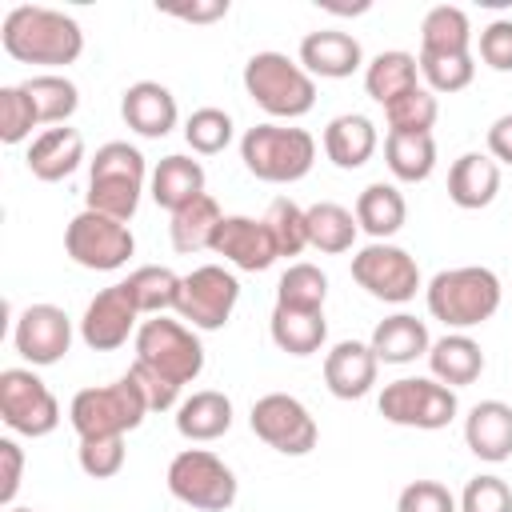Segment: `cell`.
I'll return each instance as SVG.
<instances>
[{
  "label": "cell",
  "instance_id": "4fadbf2b",
  "mask_svg": "<svg viewBox=\"0 0 512 512\" xmlns=\"http://www.w3.org/2000/svg\"><path fill=\"white\" fill-rule=\"evenodd\" d=\"M240 300V280L224 264H200L180 280L176 316L196 332H220Z\"/></svg>",
  "mask_w": 512,
  "mask_h": 512
},
{
  "label": "cell",
  "instance_id": "e0dca14e",
  "mask_svg": "<svg viewBox=\"0 0 512 512\" xmlns=\"http://www.w3.org/2000/svg\"><path fill=\"white\" fill-rule=\"evenodd\" d=\"M212 256H224L232 268L240 272H264L280 260V248L268 232L264 220H252V216H224L216 224V236H212Z\"/></svg>",
  "mask_w": 512,
  "mask_h": 512
},
{
  "label": "cell",
  "instance_id": "ab89813d",
  "mask_svg": "<svg viewBox=\"0 0 512 512\" xmlns=\"http://www.w3.org/2000/svg\"><path fill=\"white\" fill-rule=\"evenodd\" d=\"M232 136H236V124H232V116L224 112V108H196L188 120H184V140H188V148L196 152V156H216V152H224L228 144H232Z\"/></svg>",
  "mask_w": 512,
  "mask_h": 512
},
{
  "label": "cell",
  "instance_id": "f1b7e54d",
  "mask_svg": "<svg viewBox=\"0 0 512 512\" xmlns=\"http://www.w3.org/2000/svg\"><path fill=\"white\" fill-rule=\"evenodd\" d=\"M428 368H432V380H440L448 388H464V384L480 380V372H484V348L468 332H444L428 348Z\"/></svg>",
  "mask_w": 512,
  "mask_h": 512
},
{
  "label": "cell",
  "instance_id": "8d00e7d4",
  "mask_svg": "<svg viewBox=\"0 0 512 512\" xmlns=\"http://www.w3.org/2000/svg\"><path fill=\"white\" fill-rule=\"evenodd\" d=\"M24 92L32 96V104L40 112V124H52V128L68 124L76 116V108H80V88L68 76H60V72H36V76H28L24 80Z\"/></svg>",
  "mask_w": 512,
  "mask_h": 512
},
{
  "label": "cell",
  "instance_id": "b9f144b4",
  "mask_svg": "<svg viewBox=\"0 0 512 512\" xmlns=\"http://www.w3.org/2000/svg\"><path fill=\"white\" fill-rule=\"evenodd\" d=\"M416 64H420V80H424V88L428 92H436V96H452V92H464L468 84H472V76H476V60H472V52L468 56H424V52H416Z\"/></svg>",
  "mask_w": 512,
  "mask_h": 512
},
{
  "label": "cell",
  "instance_id": "74e56055",
  "mask_svg": "<svg viewBox=\"0 0 512 512\" xmlns=\"http://www.w3.org/2000/svg\"><path fill=\"white\" fill-rule=\"evenodd\" d=\"M324 300H328V276L316 264L296 260L280 272L276 304H284V308H324Z\"/></svg>",
  "mask_w": 512,
  "mask_h": 512
},
{
  "label": "cell",
  "instance_id": "8992f818",
  "mask_svg": "<svg viewBox=\"0 0 512 512\" xmlns=\"http://www.w3.org/2000/svg\"><path fill=\"white\" fill-rule=\"evenodd\" d=\"M144 416H148V404H144V396H140V388L132 384L128 372L112 384L80 388L68 404V424L80 440H88V436H124V432L140 428Z\"/></svg>",
  "mask_w": 512,
  "mask_h": 512
},
{
  "label": "cell",
  "instance_id": "9a60e30c",
  "mask_svg": "<svg viewBox=\"0 0 512 512\" xmlns=\"http://www.w3.org/2000/svg\"><path fill=\"white\" fill-rule=\"evenodd\" d=\"M12 348L32 364L48 368L60 364L72 348V320L56 304H28L12 324Z\"/></svg>",
  "mask_w": 512,
  "mask_h": 512
},
{
  "label": "cell",
  "instance_id": "836d02e7",
  "mask_svg": "<svg viewBox=\"0 0 512 512\" xmlns=\"http://www.w3.org/2000/svg\"><path fill=\"white\" fill-rule=\"evenodd\" d=\"M224 220L216 196H196L192 204H184L180 212H172V224H168V240L180 256H192V252H204L212 248V236H216V224Z\"/></svg>",
  "mask_w": 512,
  "mask_h": 512
},
{
  "label": "cell",
  "instance_id": "4316f807",
  "mask_svg": "<svg viewBox=\"0 0 512 512\" xmlns=\"http://www.w3.org/2000/svg\"><path fill=\"white\" fill-rule=\"evenodd\" d=\"M268 336L288 356H312L328 340L324 308H284V304H276L272 320H268Z\"/></svg>",
  "mask_w": 512,
  "mask_h": 512
},
{
  "label": "cell",
  "instance_id": "5bb4252c",
  "mask_svg": "<svg viewBox=\"0 0 512 512\" xmlns=\"http://www.w3.org/2000/svg\"><path fill=\"white\" fill-rule=\"evenodd\" d=\"M248 428L256 432V440H264L280 456H308L320 440L316 416L304 408V400H296L288 392L260 396L248 412Z\"/></svg>",
  "mask_w": 512,
  "mask_h": 512
},
{
  "label": "cell",
  "instance_id": "60d3db41",
  "mask_svg": "<svg viewBox=\"0 0 512 512\" xmlns=\"http://www.w3.org/2000/svg\"><path fill=\"white\" fill-rule=\"evenodd\" d=\"M264 224H268L280 256H300L308 248V216H304V208L296 200L276 196L268 204V212H264Z\"/></svg>",
  "mask_w": 512,
  "mask_h": 512
},
{
  "label": "cell",
  "instance_id": "f5cc1de1",
  "mask_svg": "<svg viewBox=\"0 0 512 512\" xmlns=\"http://www.w3.org/2000/svg\"><path fill=\"white\" fill-rule=\"evenodd\" d=\"M4 512H36V508H16V504H12V508H4Z\"/></svg>",
  "mask_w": 512,
  "mask_h": 512
},
{
  "label": "cell",
  "instance_id": "c3c4849f",
  "mask_svg": "<svg viewBox=\"0 0 512 512\" xmlns=\"http://www.w3.org/2000/svg\"><path fill=\"white\" fill-rule=\"evenodd\" d=\"M480 60L492 72H512V20H492L480 28Z\"/></svg>",
  "mask_w": 512,
  "mask_h": 512
},
{
  "label": "cell",
  "instance_id": "d6986e66",
  "mask_svg": "<svg viewBox=\"0 0 512 512\" xmlns=\"http://www.w3.org/2000/svg\"><path fill=\"white\" fill-rule=\"evenodd\" d=\"M120 116L124 124L144 136V140H164L176 120H180V108H176V96L160 84V80H136L124 88L120 96Z\"/></svg>",
  "mask_w": 512,
  "mask_h": 512
},
{
  "label": "cell",
  "instance_id": "1f68e13d",
  "mask_svg": "<svg viewBox=\"0 0 512 512\" xmlns=\"http://www.w3.org/2000/svg\"><path fill=\"white\" fill-rule=\"evenodd\" d=\"M420 52L424 56H468L472 52V20L456 4H436L420 20Z\"/></svg>",
  "mask_w": 512,
  "mask_h": 512
},
{
  "label": "cell",
  "instance_id": "816d5d0a",
  "mask_svg": "<svg viewBox=\"0 0 512 512\" xmlns=\"http://www.w3.org/2000/svg\"><path fill=\"white\" fill-rule=\"evenodd\" d=\"M168 16H176V20H188V24H212V20H220V16H228V0H208V4H172V8H164Z\"/></svg>",
  "mask_w": 512,
  "mask_h": 512
},
{
  "label": "cell",
  "instance_id": "7bdbcfd3",
  "mask_svg": "<svg viewBox=\"0 0 512 512\" xmlns=\"http://www.w3.org/2000/svg\"><path fill=\"white\" fill-rule=\"evenodd\" d=\"M36 124H40V112H36L32 96L24 92V84H4L0 88V140L24 144Z\"/></svg>",
  "mask_w": 512,
  "mask_h": 512
},
{
  "label": "cell",
  "instance_id": "e575fe53",
  "mask_svg": "<svg viewBox=\"0 0 512 512\" xmlns=\"http://www.w3.org/2000/svg\"><path fill=\"white\" fill-rule=\"evenodd\" d=\"M304 216H308V248H316L324 256H340L356 244L360 224H356L352 208H344L336 200H320V204L304 208Z\"/></svg>",
  "mask_w": 512,
  "mask_h": 512
},
{
  "label": "cell",
  "instance_id": "cb8c5ba5",
  "mask_svg": "<svg viewBox=\"0 0 512 512\" xmlns=\"http://www.w3.org/2000/svg\"><path fill=\"white\" fill-rule=\"evenodd\" d=\"M380 136H376V124L364 116V112H344V116H332L328 128H324V156L352 172V168H364L376 152Z\"/></svg>",
  "mask_w": 512,
  "mask_h": 512
},
{
  "label": "cell",
  "instance_id": "83f0119b",
  "mask_svg": "<svg viewBox=\"0 0 512 512\" xmlns=\"http://www.w3.org/2000/svg\"><path fill=\"white\" fill-rule=\"evenodd\" d=\"M368 344L380 364H412L416 356H428L432 336H428V324L416 320L412 312H392L372 328Z\"/></svg>",
  "mask_w": 512,
  "mask_h": 512
},
{
  "label": "cell",
  "instance_id": "ac0fdd59",
  "mask_svg": "<svg viewBox=\"0 0 512 512\" xmlns=\"http://www.w3.org/2000/svg\"><path fill=\"white\" fill-rule=\"evenodd\" d=\"M300 68L316 80H348L352 72L364 68V48L352 32H340V28H316L300 40V52H296Z\"/></svg>",
  "mask_w": 512,
  "mask_h": 512
},
{
  "label": "cell",
  "instance_id": "ee69618b",
  "mask_svg": "<svg viewBox=\"0 0 512 512\" xmlns=\"http://www.w3.org/2000/svg\"><path fill=\"white\" fill-rule=\"evenodd\" d=\"M124 456H128L124 452V436H88L76 448L80 472L92 476V480H112L124 468Z\"/></svg>",
  "mask_w": 512,
  "mask_h": 512
},
{
  "label": "cell",
  "instance_id": "44dd1931",
  "mask_svg": "<svg viewBox=\"0 0 512 512\" xmlns=\"http://www.w3.org/2000/svg\"><path fill=\"white\" fill-rule=\"evenodd\" d=\"M464 444L484 464H504L512 456V404L480 400L464 416Z\"/></svg>",
  "mask_w": 512,
  "mask_h": 512
},
{
  "label": "cell",
  "instance_id": "7dc6e473",
  "mask_svg": "<svg viewBox=\"0 0 512 512\" xmlns=\"http://www.w3.org/2000/svg\"><path fill=\"white\" fill-rule=\"evenodd\" d=\"M128 376H132V384L140 388V396H144L148 412H168V408H176V404H180V384L164 380L160 372L144 368L140 360H132V364H128Z\"/></svg>",
  "mask_w": 512,
  "mask_h": 512
},
{
  "label": "cell",
  "instance_id": "ba28073f",
  "mask_svg": "<svg viewBox=\"0 0 512 512\" xmlns=\"http://www.w3.org/2000/svg\"><path fill=\"white\" fill-rule=\"evenodd\" d=\"M168 492L196 512H228L236 504V472L208 448H184L168 460Z\"/></svg>",
  "mask_w": 512,
  "mask_h": 512
},
{
  "label": "cell",
  "instance_id": "9c48e42d",
  "mask_svg": "<svg viewBox=\"0 0 512 512\" xmlns=\"http://www.w3.org/2000/svg\"><path fill=\"white\" fill-rule=\"evenodd\" d=\"M376 408H380V416L388 424L440 432V428H448L456 420L460 400H456V388H448V384H440L432 376H400V380L384 384Z\"/></svg>",
  "mask_w": 512,
  "mask_h": 512
},
{
  "label": "cell",
  "instance_id": "f546056e",
  "mask_svg": "<svg viewBox=\"0 0 512 512\" xmlns=\"http://www.w3.org/2000/svg\"><path fill=\"white\" fill-rule=\"evenodd\" d=\"M412 88H420V64L412 52L404 48H388V52H376L368 64H364V92L388 108L392 100L408 96Z\"/></svg>",
  "mask_w": 512,
  "mask_h": 512
},
{
  "label": "cell",
  "instance_id": "681fc988",
  "mask_svg": "<svg viewBox=\"0 0 512 512\" xmlns=\"http://www.w3.org/2000/svg\"><path fill=\"white\" fill-rule=\"evenodd\" d=\"M20 476H24V448L12 436H4L0 440V504L4 508H12L20 492Z\"/></svg>",
  "mask_w": 512,
  "mask_h": 512
},
{
  "label": "cell",
  "instance_id": "f6af8a7d",
  "mask_svg": "<svg viewBox=\"0 0 512 512\" xmlns=\"http://www.w3.org/2000/svg\"><path fill=\"white\" fill-rule=\"evenodd\" d=\"M460 512H512V488L504 476H472L460 492Z\"/></svg>",
  "mask_w": 512,
  "mask_h": 512
},
{
  "label": "cell",
  "instance_id": "f35d334b",
  "mask_svg": "<svg viewBox=\"0 0 512 512\" xmlns=\"http://www.w3.org/2000/svg\"><path fill=\"white\" fill-rule=\"evenodd\" d=\"M384 116H388V132L428 136V132L436 128V120H440V100H436V92H428V88L420 84V88H412L408 96L392 100V104L384 108Z\"/></svg>",
  "mask_w": 512,
  "mask_h": 512
},
{
  "label": "cell",
  "instance_id": "52a82bcc",
  "mask_svg": "<svg viewBox=\"0 0 512 512\" xmlns=\"http://www.w3.org/2000/svg\"><path fill=\"white\" fill-rule=\"evenodd\" d=\"M132 340H136V360L180 388L204 372V344H200L196 328H188L184 320L148 316V320H140Z\"/></svg>",
  "mask_w": 512,
  "mask_h": 512
},
{
  "label": "cell",
  "instance_id": "4dcf8cb0",
  "mask_svg": "<svg viewBox=\"0 0 512 512\" xmlns=\"http://www.w3.org/2000/svg\"><path fill=\"white\" fill-rule=\"evenodd\" d=\"M356 224H360V232H368L372 240H388V236H396L400 228H404V220H408V200H404V192L396 188V184H388V180H372L360 196H356Z\"/></svg>",
  "mask_w": 512,
  "mask_h": 512
},
{
  "label": "cell",
  "instance_id": "3957f363",
  "mask_svg": "<svg viewBox=\"0 0 512 512\" xmlns=\"http://www.w3.org/2000/svg\"><path fill=\"white\" fill-rule=\"evenodd\" d=\"M144 180H152L148 160L136 144L128 140H108L96 148L88 160V188H84V208L104 212L112 220H132L140 208Z\"/></svg>",
  "mask_w": 512,
  "mask_h": 512
},
{
  "label": "cell",
  "instance_id": "6da1fadb",
  "mask_svg": "<svg viewBox=\"0 0 512 512\" xmlns=\"http://www.w3.org/2000/svg\"><path fill=\"white\" fill-rule=\"evenodd\" d=\"M0 44L16 64H44V68H64L76 64L84 52V32L80 24L44 4H16L8 8L0 24Z\"/></svg>",
  "mask_w": 512,
  "mask_h": 512
},
{
  "label": "cell",
  "instance_id": "bcb514c9",
  "mask_svg": "<svg viewBox=\"0 0 512 512\" xmlns=\"http://www.w3.org/2000/svg\"><path fill=\"white\" fill-rule=\"evenodd\" d=\"M396 512H460V500L440 480H412L400 488Z\"/></svg>",
  "mask_w": 512,
  "mask_h": 512
},
{
  "label": "cell",
  "instance_id": "5b68a950",
  "mask_svg": "<svg viewBox=\"0 0 512 512\" xmlns=\"http://www.w3.org/2000/svg\"><path fill=\"white\" fill-rule=\"evenodd\" d=\"M240 160L264 184H296L316 164V140L308 128L264 120L240 136Z\"/></svg>",
  "mask_w": 512,
  "mask_h": 512
},
{
  "label": "cell",
  "instance_id": "7a4b0ae2",
  "mask_svg": "<svg viewBox=\"0 0 512 512\" xmlns=\"http://www.w3.org/2000/svg\"><path fill=\"white\" fill-rule=\"evenodd\" d=\"M504 300L500 276L484 264H460V268H444L428 280L424 288V304L428 316L440 320L448 332H468L484 320L496 316Z\"/></svg>",
  "mask_w": 512,
  "mask_h": 512
},
{
  "label": "cell",
  "instance_id": "603a6c76",
  "mask_svg": "<svg viewBox=\"0 0 512 512\" xmlns=\"http://www.w3.org/2000/svg\"><path fill=\"white\" fill-rule=\"evenodd\" d=\"M500 192V164L488 152H464L448 168V200L464 212H480Z\"/></svg>",
  "mask_w": 512,
  "mask_h": 512
},
{
  "label": "cell",
  "instance_id": "ffe728a7",
  "mask_svg": "<svg viewBox=\"0 0 512 512\" xmlns=\"http://www.w3.org/2000/svg\"><path fill=\"white\" fill-rule=\"evenodd\" d=\"M380 360L364 340H340L324 352V384L336 400H360L376 388Z\"/></svg>",
  "mask_w": 512,
  "mask_h": 512
},
{
  "label": "cell",
  "instance_id": "2e32d148",
  "mask_svg": "<svg viewBox=\"0 0 512 512\" xmlns=\"http://www.w3.org/2000/svg\"><path fill=\"white\" fill-rule=\"evenodd\" d=\"M140 312L136 304L128 300L124 284H112V288H100L84 316H80V340L92 348V352H116L120 344H128V336H136V324Z\"/></svg>",
  "mask_w": 512,
  "mask_h": 512
},
{
  "label": "cell",
  "instance_id": "8fae6325",
  "mask_svg": "<svg viewBox=\"0 0 512 512\" xmlns=\"http://www.w3.org/2000/svg\"><path fill=\"white\" fill-rule=\"evenodd\" d=\"M0 420L8 432L40 440L60 428V400L32 368H4L0 372Z\"/></svg>",
  "mask_w": 512,
  "mask_h": 512
},
{
  "label": "cell",
  "instance_id": "7c38bea8",
  "mask_svg": "<svg viewBox=\"0 0 512 512\" xmlns=\"http://www.w3.org/2000/svg\"><path fill=\"white\" fill-rule=\"evenodd\" d=\"M352 280L372 300H384V304H408L424 288L416 256L388 240H372L352 256Z\"/></svg>",
  "mask_w": 512,
  "mask_h": 512
},
{
  "label": "cell",
  "instance_id": "f907efd6",
  "mask_svg": "<svg viewBox=\"0 0 512 512\" xmlns=\"http://www.w3.org/2000/svg\"><path fill=\"white\" fill-rule=\"evenodd\" d=\"M488 156L496 164H508L512 168V112L496 116L492 128H488Z\"/></svg>",
  "mask_w": 512,
  "mask_h": 512
},
{
  "label": "cell",
  "instance_id": "30bf717a",
  "mask_svg": "<svg viewBox=\"0 0 512 512\" xmlns=\"http://www.w3.org/2000/svg\"><path fill=\"white\" fill-rule=\"evenodd\" d=\"M64 252L72 264L88 268V272H116L132 260L136 252V236L124 220H112L104 212H76L64 228Z\"/></svg>",
  "mask_w": 512,
  "mask_h": 512
},
{
  "label": "cell",
  "instance_id": "7402d4cb",
  "mask_svg": "<svg viewBox=\"0 0 512 512\" xmlns=\"http://www.w3.org/2000/svg\"><path fill=\"white\" fill-rule=\"evenodd\" d=\"M28 172L44 184H56L64 176H72L80 164H84V136L68 124L60 128H44L40 136H32L28 144V156H24Z\"/></svg>",
  "mask_w": 512,
  "mask_h": 512
},
{
  "label": "cell",
  "instance_id": "484cf974",
  "mask_svg": "<svg viewBox=\"0 0 512 512\" xmlns=\"http://www.w3.org/2000/svg\"><path fill=\"white\" fill-rule=\"evenodd\" d=\"M148 192H152V200L164 212H180L184 204H192L196 196H204V164L192 160V156H184V152H172V156H164L152 168Z\"/></svg>",
  "mask_w": 512,
  "mask_h": 512
},
{
  "label": "cell",
  "instance_id": "d4e9b609",
  "mask_svg": "<svg viewBox=\"0 0 512 512\" xmlns=\"http://www.w3.org/2000/svg\"><path fill=\"white\" fill-rule=\"evenodd\" d=\"M232 428V400L216 388H200L176 404V432L192 444L220 440Z\"/></svg>",
  "mask_w": 512,
  "mask_h": 512
},
{
  "label": "cell",
  "instance_id": "d6a6232c",
  "mask_svg": "<svg viewBox=\"0 0 512 512\" xmlns=\"http://www.w3.org/2000/svg\"><path fill=\"white\" fill-rule=\"evenodd\" d=\"M180 280H184V276H176V272L164 268V264H140V268H132L128 280H120V284H124V292H128V300L136 304L140 316H164L168 308L176 312Z\"/></svg>",
  "mask_w": 512,
  "mask_h": 512
},
{
  "label": "cell",
  "instance_id": "d590c367",
  "mask_svg": "<svg viewBox=\"0 0 512 512\" xmlns=\"http://www.w3.org/2000/svg\"><path fill=\"white\" fill-rule=\"evenodd\" d=\"M384 164L400 184H424L436 168V140L412 136V132H388L384 140Z\"/></svg>",
  "mask_w": 512,
  "mask_h": 512
},
{
  "label": "cell",
  "instance_id": "277c9868",
  "mask_svg": "<svg viewBox=\"0 0 512 512\" xmlns=\"http://www.w3.org/2000/svg\"><path fill=\"white\" fill-rule=\"evenodd\" d=\"M244 92L256 108H264L276 124L300 120L316 108V80L300 68V60L284 52H252L244 64Z\"/></svg>",
  "mask_w": 512,
  "mask_h": 512
}]
</instances>
